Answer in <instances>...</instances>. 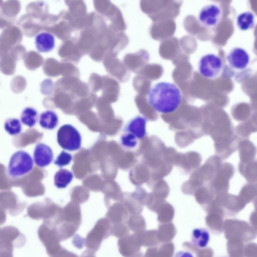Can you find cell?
<instances>
[{
  "instance_id": "cell-1",
  "label": "cell",
  "mask_w": 257,
  "mask_h": 257,
  "mask_svg": "<svg viewBox=\"0 0 257 257\" xmlns=\"http://www.w3.org/2000/svg\"><path fill=\"white\" fill-rule=\"evenodd\" d=\"M147 100L157 112L163 114L176 110L182 101V94L175 83L161 81L153 85L148 90Z\"/></svg>"
},
{
  "instance_id": "cell-2",
  "label": "cell",
  "mask_w": 257,
  "mask_h": 257,
  "mask_svg": "<svg viewBox=\"0 0 257 257\" xmlns=\"http://www.w3.org/2000/svg\"><path fill=\"white\" fill-rule=\"evenodd\" d=\"M146 118L138 115L131 119L125 126L120 137L121 145L125 149L135 148L139 140L146 135Z\"/></svg>"
},
{
  "instance_id": "cell-3",
  "label": "cell",
  "mask_w": 257,
  "mask_h": 257,
  "mask_svg": "<svg viewBox=\"0 0 257 257\" xmlns=\"http://www.w3.org/2000/svg\"><path fill=\"white\" fill-rule=\"evenodd\" d=\"M33 166V160L30 155L25 151L19 150L11 156L7 172L11 177L18 178L31 172Z\"/></svg>"
},
{
  "instance_id": "cell-4",
  "label": "cell",
  "mask_w": 257,
  "mask_h": 257,
  "mask_svg": "<svg viewBox=\"0 0 257 257\" xmlns=\"http://www.w3.org/2000/svg\"><path fill=\"white\" fill-rule=\"evenodd\" d=\"M57 141L64 150L75 151L81 146V136L73 125L66 124L62 125L57 133Z\"/></svg>"
},
{
  "instance_id": "cell-5",
  "label": "cell",
  "mask_w": 257,
  "mask_h": 257,
  "mask_svg": "<svg viewBox=\"0 0 257 257\" xmlns=\"http://www.w3.org/2000/svg\"><path fill=\"white\" fill-rule=\"evenodd\" d=\"M222 59L217 55L208 53L202 56L198 63L199 74L204 78L213 79L218 77L223 69Z\"/></svg>"
},
{
  "instance_id": "cell-6",
  "label": "cell",
  "mask_w": 257,
  "mask_h": 257,
  "mask_svg": "<svg viewBox=\"0 0 257 257\" xmlns=\"http://www.w3.org/2000/svg\"><path fill=\"white\" fill-rule=\"evenodd\" d=\"M222 17V11L220 7L215 4H209L200 9L198 20L203 27L212 28L220 23Z\"/></svg>"
},
{
  "instance_id": "cell-7",
  "label": "cell",
  "mask_w": 257,
  "mask_h": 257,
  "mask_svg": "<svg viewBox=\"0 0 257 257\" xmlns=\"http://www.w3.org/2000/svg\"><path fill=\"white\" fill-rule=\"evenodd\" d=\"M226 61L230 68L234 70L241 71L249 66L250 58L248 52L239 47L231 49L226 55Z\"/></svg>"
},
{
  "instance_id": "cell-8",
  "label": "cell",
  "mask_w": 257,
  "mask_h": 257,
  "mask_svg": "<svg viewBox=\"0 0 257 257\" xmlns=\"http://www.w3.org/2000/svg\"><path fill=\"white\" fill-rule=\"evenodd\" d=\"M33 158L36 165L43 168L51 164L53 159V153L49 146L43 143H38L35 146Z\"/></svg>"
},
{
  "instance_id": "cell-9",
  "label": "cell",
  "mask_w": 257,
  "mask_h": 257,
  "mask_svg": "<svg viewBox=\"0 0 257 257\" xmlns=\"http://www.w3.org/2000/svg\"><path fill=\"white\" fill-rule=\"evenodd\" d=\"M55 43L54 36L48 32L40 33L35 38V46L39 52L47 53L52 51L55 47Z\"/></svg>"
},
{
  "instance_id": "cell-10",
  "label": "cell",
  "mask_w": 257,
  "mask_h": 257,
  "mask_svg": "<svg viewBox=\"0 0 257 257\" xmlns=\"http://www.w3.org/2000/svg\"><path fill=\"white\" fill-rule=\"evenodd\" d=\"M210 240V234L205 228H195L192 232L191 241L196 246L203 248L207 246Z\"/></svg>"
},
{
  "instance_id": "cell-11",
  "label": "cell",
  "mask_w": 257,
  "mask_h": 257,
  "mask_svg": "<svg viewBox=\"0 0 257 257\" xmlns=\"http://www.w3.org/2000/svg\"><path fill=\"white\" fill-rule=\"evenodd\" d=\"M236 24L241 31H245L253 28L255 24V17L250 11H244L236 17Z\"/></svg>"
},
{
  "instance_id": "cell-12",
  "label": "cell",
  "mask_w": 257,
  "mask_h": 257,
  "mask_svg": "<svg viewBox=\"0 0 257 257\" xmlns=\"http://www.w3.org/2000/svg\"><path fill=\"white\" fill-rule=\"evenodd\" d=\"M58 124V117L55 111L51 110L43 112L39 117V124L47 130H53Z\"/></svg>"
},
{
  "instance_id": "cell-13",
  "label": "cell",
  "mask_w": 257,
  "mask_h": 257,
  "mask_svg": "<svg viewBox=\"0 0 257 257\" xmlns=\"http://www.w3.org/2000/svg\"><path fill=\"white\" fill-rule=\"evenodd\" d=\"M73 173L66 169H60L55 174L54 185L58 188H64L72 181Z\"/></svg>"
},
{
  "instance_id": "cell-14",
  "label": "cell",
  "mask_w": 257,
  "mask_h": 257,
  "mask_svg": "<svg viewBox=\"0 0 257 257\" xmlns=\"http://www.w3.org/2000/svg\"><path fill=\"white\" fill-rule=\"evenodd\" d=\"M38 115V111L34 108L26 107L21 114V121L24 124L30 127H33L37 121Z\"/></svg>"
},
{
  "instance_id": "cell-15",
  "label": "cell",
  "mask_w": 257,
  "mask_h": 257,
  "mask_svg": "<svg viewBox=\"0 0 257 257\" xmlns=\"http://www.w3.org/2000/svg\"><path fill=\"white\" fill-rule=\"evenodd\" d=\"M6 131L10 135L16 136L22 131V125L19 119L16 118L7 119L4 125Z\"/></svg>"
},
{
  "instance_id": "cell-16",
  "label": "cell",
  "mask_w": 257,
  "mask_h": 257,
  "mask_svg": "<svg viewBox=\"0 0 257 257\" xmlns=\"http://www.w3.org/2000/svg\"><path fill=\"white\" fill-rule=\"evenodd\" d=\"M72 159L71 155L65 151H62L54 161V164L59 167L68 165Z\"/></svg>"
},
{
  "instance_id": "cell-17",
  "label": "cell",
  "mask_w": 257,
  "mask_h": 257,
  "mask_svg": "<svg viewBox=\"0 0 257 257\" xmlns=\"http://www.w3.org/2000/svg\"><path fill=\"white\" fill-rule=\"evenodd\" d=\"M175 257H194V256L189 252L180 251L176 253Z\"/></svg>"
}]
</instances>
